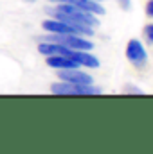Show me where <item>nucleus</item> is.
I'll return each mask as SVG.
<instances>
[{
	"instance_id": "1",
	"label": "nucleus",
	"mask_w": 153,
	"mask_h": 154,
	"mask_svg": "<svg viewBox=\"0 0 153 154\" xmlns=\"http://www.w3.org/2000/svg\"><path fill=\"white\" fill-rule=\"evenodd\" d=\"M50 14H52V18H56V20L67 22V23H70V25H76L79 29H83L88 36H92V34H94V27L99 25L97 18H96L92 13L83 11V9H79L76 5H70V4H60L56 9L50 11Z\"/></svg>"
},
{
	"instance_id": "2",
	"label": "nucleus",
	"mask_w": 153,
	"mask_h": 154,
	"mask_svg": "<svg viewBox=\"0 0 153 154\" xmlns=\"http://www.w3.org/2000/svg\"><path fill=\"white\" fill-rule=\"evenodd\" d=\"M54 95H101L103 90L94 84H74V82H54L50 86Z\"/></svg>"
},
{
	"instance_id": "3",
	"label": "nucleus",
	"mask_w": 153,
	"mask_h": 154,
	"mask_svg": "<svg viewBox=\"0 0 153 154\" xmlns=\"http://www.w3.org/2000/svg\"><path fill=\"white\" fill-rule=\"evenodd\" d=\"M41 25H43V29H45L47 32H52V34H81V36H86V38H88V34H86L83 29H79L76 25H70V23H67V22L56 20V18L45 20Z\"/></svg>"
},
{
	"instance_id": "4",
	"label": "nucleus",
	"mask_w": 153,
	"mask_h": 154,
	"mask_svg": "<svg viewBox=\"0 0 153 154\" xmlns=\"http://www.w3.org/2000/svg\"><path fill=\"white\" fill-rule=\"evenodd\" d=\"M126 57L137 68H142L146 65L148 56H146V50H144V47L141 45L139 39H130L128 41V45H126Z\"/></svg>"
},
{
	"instance_id": "5",
	"label": "nucleus",
	"mask_w": 153,
	"mask_h": 154,
	"mask_svg": "<svg viewBox=\"0 0 153 154\" xmlns=\"http://www.w3.org/2000/svg\"><path fill=\"white\" fill-rule=\"evenodd\" d=\"M58 77L61 81H67V82H74V84H94V79L92 75L81 72L76 68H58Z\"/></svg>"
},
{
	"instance_id": "6",
	"label": "nucleus",
	"mask_w": 153,
	"mask_h": 154,
	"mask_svg": "<svg viewBox=\"0 0 153 154\" xmlns=\"http://www.w3.org/2000/svg\"><path fill=\"white\" fill-rule=\"evenodd\" d=\"M67 57L74 59L77 65L81 66H86V68H97L99 66V59L94 56V54H88V50H72L67 54Z\"/></svg>"
},
{
	"instance_id": "7",
	"label": "nucleus",
	"mask_w": 153,
	"mask_h": 154,
	"mask_svg": "<svg viewBox=\"0 0 153 154\" xmlns=\"http://www.w3.org/2000/svg\"><path fill=\"white\" fill-rule=\"evenodd\" d=\"M60 4H70V5H76L83 11H88L92 14H105V7L96 2V0H58Z\"/></svg>"
},
{
	"instance_id": "8",
	"label": "nucleus",
	"mask_w": 153,
	"mask_h": 154,
	"mask_svg": "<svg viewBox=\"0 0 153 154\" xmlns=\"http://www.w3.org/2000/svg\"><path fill=\"white\" fill-rule=\"evenodd\" d=\"M47 65L52 68H76L79 66L74 59L67 56H47Z\"/></svg>"
},
{
	"instance_id": "9",
	"label": "nucleus",
	"mask_w": 153,
	"mask_h": 154,
	"mask_svg": "<svg viewBox=\"0 0 153 154\" xmlns=\"http://www.w3.org/2000/svg\"><path fill=\"white\" fill-rule=\"evenodd\" d=\"M124 93H130V95H142V90H139V88H135V86H124V90H122Z\"/></svg>"
},
{
	"instance_id": "10",
	"label": "nucleus",
	"mask_w": 153,
	"mask_h": 154,
	"mask_svg": "<svg viewBox=\"0 0 153 154\" xmlns=\"http://www.w3.org/2000/svg\"><path fill=\"white\" fill-rule=\"evenodd\" d=\"M144 36H146V39H148L150 43H153V23L144 27Z\"/></svg>"
},
{
	"instance_id": "11",
	"label": "nucleus",
	"mask_w": 153,
	"mask_h": 154,
	"mask_svg": "<svg viewBox=\"0 0 153 154\" xmlns=\"http://www.w3.org/2000/svg\"><path fill=\"white\" fill-rule=\"evenodd\" d=\"M119 5H121L124 11H130V7H132V0H119Z\"/></svg>"
},
{
	"instance_id": "12",
	"label": "nucleus",
	"mask_w": 153,
	"mask_h": 154,
	"mask_svg": "<svg viewBox=\"0 0 153 154\" xmlns=\"http://www.w3.org/2000/svg\"><path fill=\"white\" fill-rule=\"evenodd\" d=\"M146 14L153 18V0H150V2H148V5H146Z\"/></svg>"
},
{
	"instance_id": "13",
	"label": "nucleus",
	"mask_w": 153,
	"mask_h": 154,
	"mask_svg": "<svg viewBox=\"0 0 153 154\" xmlns=\"http://www.w3.org/2000/svg\"><path fill=\"white\" fill-rule=\"evenodd\" d=\"M24 2H29V4H31V2H34V0H24Z\"/></svg>"
},
{
	"instance_id": "14",
	"label": "nucleus",
	"mask_w": 153,
	"mask_h": 154,
	"mask_svg": "<svg viewBox=\"0 0 153 154\" xmlns=\"http://www.w3.org/2000/svg\"><path fill=\"white\" fill-rule=\"evenodd\" d=\"M50 2H58V0H50Z\"/></svg>"
},
{
	"instance_id": "15",
	"label": "nucleus",
	"mask_w": 153,
	"mask_h": 154,
	"mask_svg": "<svg viewBox=\"0 0 153 154\" xmlns=\"http://www.w3.org/2000/svg\"><path fill=\"white\" fill-rule=\"evenodd\" d=\"M96 2H101V0H96Z\"/></svg>"
}]
</instances>
